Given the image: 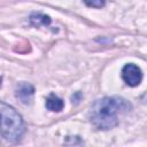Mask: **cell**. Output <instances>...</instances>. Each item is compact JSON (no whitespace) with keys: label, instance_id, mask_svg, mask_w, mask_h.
I'll return each mask as SVG.
<instances>
[{"label":"cell","instance_id":"1","mask_svg":"<svg viewBox=\"0 0 147 147\" xmlns=\"http://www.w3.org/2000/svg\"><path fill=\"white\" fill-rule=\"evenodd\" d=\"M127 103L122 98L106 96L96 100L90 110V121L99 130H109L118 124L119 113L130 109Z\"/></svg>","mask_w":147,"mask_h":147},{"label":"cell","instance_id":"5","mask_svg":"<svg viewBox=\"0 0 147 147\" xmlns=\"http://www.w3.org/2000/svg\"><path fill=\"white\" fill-rule=\"evenodd\" d=\"M64 107V102L61 98H59L55 94H49L46 99V108L52 111H61Z\"/></svg>","mask_w":147,"mask_h":147},{"label":"cell","instance_id":"6","mask_svg":"<svg viewBox=\"0 0 147 147\" xmlns=\"http://www.w3.org/2000/svg\"><path fill=\"white\" fill-rule=\"evenodd\" d=\"M30 18H31L32 24L36 25V26H39V25H48V24L51 23L49 16L41 15V14H34V15H32Z\"/></svg>","mask_w":147,"mask_h":147},{"label":"cell","instance_id":"7","mask_svg":"<svg viewBox=\"0 0 147 147\" xmlns=\"http://www.w3.org/2000/svg\"><path fill=\"white\" fill-rule=\"evenodd\" d=\"M87 6H92V7H102L103 5H105V2L103 1H98V2H95V1H92V2H85Z\"/></svg>","mask_w":147,"mask_h":147},{"label":"cell","instance_id":"2","mask_svg":"<svg viewBox=\"0 0 147 147\" xmlns=\"http://www.w3.org/2000/svg\"><path fill=\"white\" fill-rule=\"evenodd\" d=\"M1 113V134L9 142H17L24 134L25 127L22 116L6 102L0 105Z\"/></svg>","mask_w":147,"mask_h":147},{"label":"cell","instance_id":"4","mask_svg":"<svg viewBox=\"0 0 147 147\" xmlns=\"http://www.w3.org/2000/svg\"><path fill=\"white\" fill-rule=\"evenodd\" d=\"M34 93V88L29 83H21L16 87V98H18L23 103H30L32 101V96Z\"/></svg>","mask_w":147,"mask_h":147},{"label":"cell","instance_id":"3","mask_svg":"<svg viewBox=\"0 0 147 147\" xmlns=\"http://www.w3.org/2000/svg\"><path fill=\"white\" fill-rule=\"evenodd\" d=\"M122 78L129 86H138L142 79L141 69L133 63H127L122 69Z\"/></svg>","mask_w":147,"mask_h":147}]
</instances>
